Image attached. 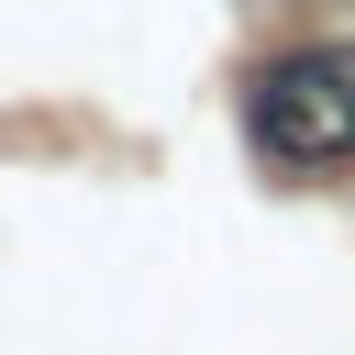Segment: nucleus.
I'll use <instances>...</instances> for the list:
<instances>
[{"label":"nucleus","mask_w":355,"mask_h":355,"mask_svg":"<svg viewBox=\"0 0 355 355\" xmlns=\"http://www.w3.org/2000/svg\"><path fill=\"white\" fill-rule=\"evenodd\" d=\"M244 133L277 166H344L355 155V44H288L244 78Z\"/></svg>","instance_id":"nucleus-1"}]
</instances>
